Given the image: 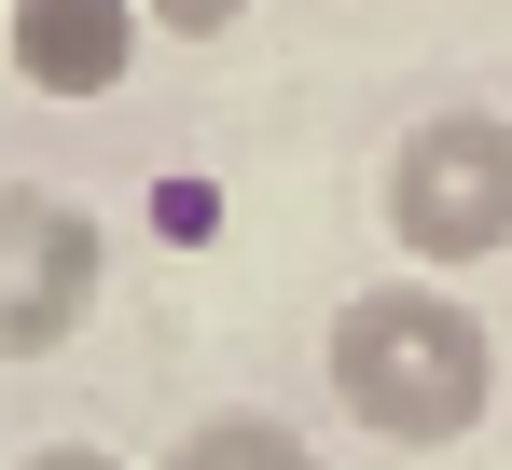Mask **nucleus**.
<instances>
[{
    "mask_svg": "<svg viewBox=\"0 0 512 470\" xmlns=\"http://www.w3.org/2000/svg\"><path fill=\"white\" fill-rule=\"evenodd\" d=\"M319 360H333V401L374 443H471L485 401H499V332H485V305H457L443 277L346 291L333 332H319Z\"/></svg>",
    "mask_w": 512,
    "mask_h": 470,
    "instance_id": "f257e3e1",
    "label": "nucleus"
},
{
    "mask_svg": "<svg viewBox=\"0 0 512 470\" xmlns=\"http://www.w3.org/2000/svg\"><path fill=\"white\" fill-rule=\"evenodd\" d=\"M388 235L416 277H471L512 249V111L457 97V111H416L388 139Z\"/></svg>",
    "mask_w": 512,
    "mask_h": 470,
    "instance_id": "f03ea898",
    "label": "nucleus"
},
{
    "mask_svg": "<svg viewBox=\"0 0 512 470\" xmlns=\"http://www.w3.org/2000/svg\"><path fill=\"white\" fill-rule=\"evenodd\" d=\"M97 277H111V235L84 194L56 180H0V360H56L84 332Z\"/></svg>",
    "mask_w": 512,
    "mask_h": 470,
    "instance_id": "7ed1b4c3",
    "label": "nucleus"
},
{
    "mask_svg": "<svg viewBox=\"0 0 512 470\" xmlns=\"http://www.w3.org/2000/svg\"><path fill=\"white\" fill-rule=\"evenodd\" d=\"M139 0H0V56L28 97H111L139 70Z\"/></svg>",
    "mask_w": 512,
    "mask_h": 470,
    "instance_id": "20e7f679",
    "label": "nucleus"
},
{
    "mask_svg": "<svg viewBox=\"0 0 512 470\" xmlns=\"http://www.w3.org/2000/svg\"><path fill=\"white\" fill-rule=\"evenodd\" d=\"M153 470H319V443H305L291 415H263V401H222V415H194Z\"/></svg>",
    "mask_w": 512,
    "mask_h": 470,
    "instance_id": "39448f33",
    "label": "nucleus"
},
{
    "mask_svg": "<svg viewBox=\"0 0 512 470\" xmlns=\"http://www.w3.org/2000/svg\"><path fill=\"white\" fill-rule=\"evenodd\" d=\"M139 14H153V28H167V42H222V28H236V14H250V0H139Z\"/></svg>",
    "mask_w": 512,
    "mask_h": 470,
    "instance_id": "423d86ee",
    "label": "nucleus"
},
{
    "mask_svg": "<svg viewBox=\"0 0 512 470\" xmlns=\"http://www.w3.org/2000/svg\"><path fill=\"white\" fill-rule=\"evenodd\" d=\"M14 470H125V457H111V443H28Z\"/></svg>",
    "mask_w": 512,
    "mask_h": 470,
    "instance_id": "0eeeda50",
    "label": "nucleus"
}]
</instances>
